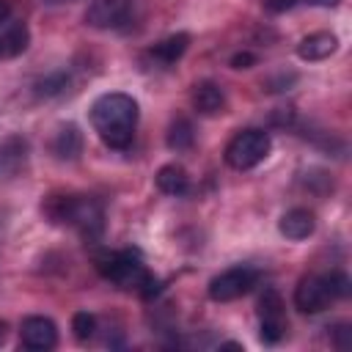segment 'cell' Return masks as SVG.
I'll return each instance as SVG.
<instances>
[{
  "label": "cell",
  "mask_w": 352,
  "mask_h": 352,
  "mask_svg": "<svg viewBox=\"0 0 352 352\" xmlns=\"http://www.w3.org/2000/svg\"><path fill=\"white\" fill-rule=\"evenodd\" d=\"M305 6H316V8H336L341 0H300Z\"/></svg>",
  "instance_id": "cb8c5ba5"
},
{
  "label": "cell",
  "mask_w": 352,
  "mask_h": 352,
  "mask_svg": "<svg viewBox=\"0 0 352 352\" xmlns=\"http://www.w3.org/2000/svg\"><path fill=\"white\" fill-rule=\"evenodd\" d=\"M187 47H190V36H187V33H173V36L157 41V44L146 52V60L157 63L160 69H168V66H173V63L187 52Z\"/></svg>",
  "instance_id": "4fadbf2b"
},
{
  "label": "cell",
  "mask_w": 352,
  "mask_h": 352,
  "mask_svg": "<svg viewBox=\"0 0 352 352\" xmlns=\"http://www.w3.org/2000/svg\"><path fill=\"white\" fill-rule=\"evenodd\" d=\"M256 283H258V270L250 264H236L209 280V297L214 302H231V300H239L248 292H253Z\"/></svg>",
  "instance_id": "8992f818"
},
{
  "label": "cell",
  "mask_w": 352,
  "mask_h": 352,
  "mask_svg": "<svg viewBox=\"0 0 352 352\" xmlns=\"http://www.w3.org/2000/svg\"><path fill=\"white\" fill-rule=\"evenodd\" d=\"M96 270L104 280L116 283L124 292H135L140 300H154L162 289L160 278L154 272H148V267L143 264L140 250H135V248L99 253L96 256Z\"/></svg>",
  "instance_id": "7a4b0ae2"
},
{
  "label": "cell",
  "mask_w": 352,
  "mask_h": 352,
  "mask_svg": "<svg viewBox=\"0 0 352 352\" xmlns=\"http://www.w3.org/2000/svg\"><path fill=\"white\" fill-rule=\"evenodd\" d=\"M82 132H80V126L77 124H63L58 132H55V138H52V154L58 157V160H63V162H72V160H77L80 154H82Z\"/></svg>",
  "instance_id": "9a60e30c"
},
{
  "label": "cell",
  "mask_w": 352,
  "mask_h": 352,
  "mask_svg": "<svg viewBox=\"0 0 352 352\" xmlns=\"http://www.w3.org/2000/svg\"><path fill=\"white\" fill-rule=\"evenodd\" d=\"M135 19V0H94L85 11V25L99 30H126Z\"/></svg>",
  "instance_id": "ba28073f"
},
{
  "label": "cell",
  "mask_w": 352,
  "mask_h": 352,
  "mask_svg": "<svg viewBox=\"0 0 352 352\" xmlns=\"http://www.w3.org/2000/svg\"><path fill=\"white\" fill-rule=\"evenodd\" d=\"M165 143H168L170 151H187V148H192V143H195V126H192V121L184 118V116L173 118L170 126H168Z\"/></svg>",
  "instance_id": "d6986e66"
},
{
  "label": "cell",
  "mask_w": 352,
  "mask_h": 352,
  "mask_svg": "<svg viewBox=\"0 0 352 352\" xmlns=\"http://www.w3.org/2000/svg\"><path fill=\"white\" fill-rule=\"evenodd\" d=\"M11 19V6L6 0H0V25H6Z\"/></svg>",
  "instance_id": "d4e9b609"
},
{
  "label": "cell",
  "mask_w": 352,
  "mask_h": 352,
  "mask_svg": "<svg viewBox=\"0 0 352 352\" xmlns=\"http://www.w3.org/2000/svg\"><path fill=\"white\" fill-rule=\"evenodd\" d=\"M258 338L264 344H278L286 336V311H283V300L278 294V289L267 286L258 297Z\"/></svg>",
  "instance_id": "52a82bcc"
},
{
  "label": "cell",
  "mask_w": 352,
  "mask_h": 352,
  "mask_svg": "<svg viewBox=\"0 0 352 352\" xmlns=\"http://www.w3.org/2000/svg\"><path fill=\"white\" fill-rule=\"evenodd\" d=\"M272 148V140H270V132L264 129H256V126H248V129H239L228 146H226V165L234 168V170H250L256 165H261L267 160Z\"/></svg>",
  "instance_id": "5b68a950"
},
{
  "label": "cell",
  "mask_w": 352,
  "mask_h": 352,
  "mask_svg": "<svg viewBox=\"0 0 352 352\" xmlns=\"http://www.w3.org/2000/svg\"><path fill=\"white\" fill-rule=\"evenodd\" d=\"M41 209L52 223L74 228L85 242H99L104 234V206L94 195H50Z\"/></svg>",
  "instance_id": "3957f363"
},
{
  "label": "cell",
  "mask_w": 352,
  "mask_h": 352,
  "mask_svg": "<svg viewBox=\"0 0 352 352\" xmlns=\"http://www.w3.org/2000/svg\"><path fill=\"white\" fill-rule=\"evenodd\" d=\"M294 6H300V0H264V8H267V11H272V14L292 11Z\"/></svg>",
  "instance_id": "7402d4cb"
},
{
  "label": "cell",
  "mask_w": 352,
  "mask_h": 352,
  "mask_svg": "<svg viewBox=\"0 0 352 352\" xmlns=\"http://www.w3.org/2000/svg\"><path fill=\"white\" fill-rule=\"evenodd\" d=\"M278 231L292 239V242H300V239H308L314 231H316V217L311 209L305 206H294L289 212H283V217L278 220Z\"/></svg>",
  "instance_id": "8fae6325"
},
{
  "label": "cell",
  "mask_w": 352,
  "mask_h": 352,
  "mask_svg": "<svg viewBox=\"0 0 352 352\" xmlns=\"http://www.w3.org/2000/svg\"><path fill=\"white\" fill-rule=\"evenodd\" d=\"M72 330H74V338L77 341H91L94 338V333H96V316L94 314H88V311H77L74 316H72Z\"/></svg>",
  "instance_id": "ffe728a7"
},
{
  "label": "cell",
  "mask_w": 352,
  "mask_h": 352,
  "mask_svg": "<svg viewBox=\"0 0 352 352\" xmlns=\"http://www.w3.org/2000/svg\"><path fill=\"white\" fill-rule=\"evenodd\" d=\"M154 182H157V190H160V192L173 195V198H182V195L190 192V176H187V170H184L182 165H176V162L162 165V168L157 170V176H154Z\"/></svg>",
  "instance_id": "e0dca14e"
},
{
  "label": "cell",
  "mask_w": 352,
  "mask_h": 352,
  "mask_svg": "<svg viewBox=\"0 0 352 352\" xmlns=\"http://www.w3.org/2000/svg\"><path fill=\"white\" fill-rule=\"evenodd\" d=\"M28 154H30V146L22 135H8L0 140V179H11L16 176L25 162H28Z\"/></svg>",
  "instance_id": "30bf717a"
},
{
  "label": "cell",
  "mask_w": 352,
  "mask_h": 352,
  "mask_svg": "<svg viewBox=\"0 0 352 352\" xmlns=\"http://www.w3.org/2000/svg\"><path fill=\"white\" fill-rule=\"evenodd\" d=\"M338 50V36L330 33V30H316V33H308L305 38H300L297 44V55L302 60H324L330 58L333 52Z\"/></svg>",
  "instance_id": "7c38bea8"
},
{
  "label": "cell",
  "mask_w": 352,
  "mask_h": 352,
  "mask_svg": "<svg viewBox=\"0 0 352 352\" xmlns=\"http://www.w3.org/2000/svg\"><path fill=\"white\" fill-rule=\"evenodd\" d=\"M256 63V55L253 52H236L231 58V69H250Z\"/></svg>",
  "instance_id": "603a6c76"
},
{
  "label": "cell",
  "mask_w": 352,
  "mask_h": 352,
  "mask_svg": "<svg viewBox=\"0 0 352 352\" xmlns=\"http://www.w3.org/2000/svg\"><path fill=\"white\" fill-rule=\"evenodd\" d=\"M30 44V30L25 22H6L3 30H0V60H8V58H16L28 50Z\"/></svg>",
  "instance_id": "2e32d148"
},
{
  "label": "cell",
  "mask_w": 352,
  "mask_h": 352,
  "mask_svg": "<svg viewBox=\"0 0 352 352\" xmlns=\"http://www.w3.org/2000/svg\"><path fill=\"white\" fill-rule=\"evenodd\" d=\"M138 118H140L138 102L121 91L102 94L91 104V124H94L96 135L102 138L104 146H110L116 151H124L132 146Z\"/></svg>",
  "instance_id": "6da1fadb"
},
{
  "label": "cell",
  "mask_w": 352,
  "mask_h": 352,
  "mask_svg": "<svg viewBox=\"0 0 352 352\" xmlns=\"http://www.w3.org/2000/svg\"><path fill=\"white\" fill-rule=\"evenodd\" d=\"M44 3H66V0H44Z\"/></svg>",
  "instance_id": "4316f807"
},
{
  "label": "cell",
  "mask_w": 352,
  "mask_h": 352,
  "mask_svg": "<svg viewBox=\"0 0 352 352\" xmlns=\"http://www.w3.org/2000/svg\"><path fill=\"white\" fill-rule=\"evenodd\" d=\"M6 341V322H0V344Z\"/></svg>",
  "instance_id": "484cf974"
},
{
  "label": "cell",
  "mask_w": 352,
  "mask_h": 352,
  "mask_svg": "<svg viewBox=\"0 0 352 352\" xmlns=\"http://www.w3.org/2000/svg\"><path fill=\"white\" fill-rule=\"evenodd\" d=\"M192 107L201 116H217L226 107V94L214 80H201L192 85Z\"/></svg>",
  "instance_id": "5bb4252c"
},
{
  "label": "cell",
  "mask_w": 352,
  "mask_h": 352,
  "mask_svg": "<svg viewBox=\"0 0 352 352\" xmlns=\"http://www.w3.org/2000/svg\"><path fill=\"white\" fill-rule=\"evenodd\" d=\"M327 330L333 333V346H336V349H349V346H352V324L338 322V324H333V327H327Z\"/></svg>",
  "instance_id": "44dd1931"
},
{
  "label": "cell",
  "mask_w": 352,
  "mask_h": 352,
  "mask_svg": "<svg viewBox=\"0 0 352 352\" xmlns=\"http://www.w3.org/2000/svg\"><path fill=\"white\" fill-rule=\"evenodd\" d=\"M19 338L25 349L33 352H47L58 346V327L47 316H25L19 324Z\"/></svg>",
  "instance_id": "9c48e42d"
},
{
  "label": "cell",
  "mask_w": 352,
  "mask_h": 352,
  "mask_svg": "<svg viewBox=\"0 0 352 352\" xmlns=\"http://www.w3.org/2000/svg\"><path fill=\"white\" fill-rule=\"evenodd\" d=\"M352 280L344 270H330L324 275H305L294 289V305L302 314H322L336 300H346Z\"/></svg>",
  "instance_id": "277c9868"
},
{
  "label": "cell",
  "mask_w": 352,
  "mask_h": 352,
  "mask_svg": "<svg viewBox=\"0 0 352 352\" xmlns=\"http://www.w3.org/2000/svg\"><path fill=\"white\" fill-rule=\"evenodd\" d=\"M69 85H72V72L69 69H58V72H50L44 77H38L33 82V94L38 99H55V96L66 94Z\"/></svg>",
  "instance_id": "ac0fdd59"
}]
</instances>
